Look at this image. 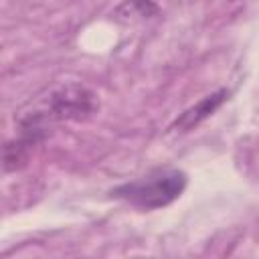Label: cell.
Masks as SVG:
<instances>
[{"label": "cell", "mask_w": 259, "mask_h": 259, "mask_svg": "<svg viewBox=\"0 0 259 259\" xmlns=\"http://www.w3.org/2000/svg\"><path fill=\"white\" fill-rule=\"evenodd\" d=\"M148 8H156V6L150 0H127L115 10V16L123 20L125 16H150Z\"/></svg>", "instance_id": "obj_5"}, {"label": "cell", "mask_w": 259, "mask_h": 259, "mask_svg": "<svg viewBox=\"0 0 259 259\" xmlns=\"http://www.w3.org/2000/svg\"><path fill=\"white\" fill-rule=\"evenodd\" d=\"M30 146H32V142L28 138H24V136L20 140L8 142L6 148H4V172L22 168L26 164V160H28Z\"/></svg>", "instance_id": "obj_4"}, {"label": "cell", "mask_w": 259, "mask_h": 259, "mask_svg": "<svg viewBox=\"0 0 259 259\" xmlns=\"http://www.w3.org/2000/svg\"><path fill=\"white\" fill-rule=\"evenodd\" d=\"M186 182L188 178L182 170L164 168V170H154L138 180L125 182L113 188L111 194L138 208L154 210V208H162L174 202L184 192Z\"/></svg>", "instance_id": "obj_2"}, {"label": "cell", "mask_w": 259, "mask_h": 259, "mask_svg": "<svg viewBox=\"0 0 259 259\" xmlns=\"http://www.w3.org/2000/svg\"><path fill=\"white\" fill-rule=\"evenodd\" d=\"M97 109V95L79 83L63 85L51 91L47 97H40L34 105L30 103L20 111L18 123L22 127V136L32 144L45 138L47 127L55 121L65 119H85Z\"/></svg>", "instance_id": "obj_1"}, {"label": "cell", "mask_w": 259, "mask_h": 259, "mask_svg": "<svg viewBox=\"0 0 259 259\" xmlns=\"http://www.w3.org/2000/svg\"><path fill=\"white\" fill-rule=\"evenodd\" d=\"M227 99H229V91H227V89H219V91H214V93L202 97L196 105L188 107V109L174 121L172 130H176V132H188V130L196 127L200 121H204L206 117H210Z\"/></svg>", "instance_id": "obj_3"}]
</instances>
